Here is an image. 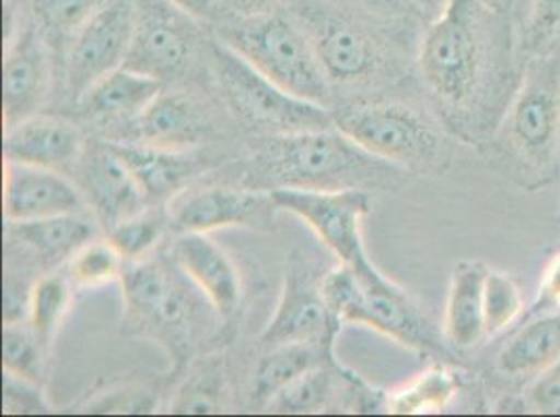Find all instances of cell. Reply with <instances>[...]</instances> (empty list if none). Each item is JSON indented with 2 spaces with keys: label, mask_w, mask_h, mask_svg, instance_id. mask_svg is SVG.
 I'll use <instances>...</instances> for the list:
<instances>
[{
  "label": "cell",
  "mask_w": 560,
  "mask_h": 417,
  "mask_svg": "<svg viewBox=\"0 0 560 417\" xmlns=\"http://www.w3.org/2000/svg\"><path fill=\"white\" fill-rule=\"evenodd\" d=\"M417 63L447 132L483 151L523 80L518 22L486 0H447L422 34Z\"/></svg>",
  "instance_id": "cell-1"
},
{
  "label": "cell",
  "mask_w": 560,
  "mask_h": 417,
  "mask_svg": "<svg viewBox=\"0 0 560 417\" xmlns=\"http://www.w3.org/2000/svg\"><path fill=\"white\" fill-rule=\"evenodd\" d=\"M406 169L383 162L337 128L277 134L236 167V186L254 190H348L397 188Z\"/></svg>",
  "instance_id": "cell-2"
},
{
  "label": "cell",
  "mask_w": 560,
  "mask_h": 417,
  "mask_svg": "<svg viewBox=\"0 0 560 417\" xmlns=\"http://www.w3.org/2000/svg\"><path fill=\"white\" fill-rule=\"evenodd\" d=\"M481 155L527 192L559 180L560 45L525 61L521 86Z\"/></svg>",
  "instance_id": "cell-3"
},
{
  "label": "cell",
  "mask_w": 560,
  "mask_h": 417,
  "mask_svg": "<svg viewBox=\"0 0 560 417\" xmlns=\"http://www.w3.org/2000/svg\"><path fill=\"white\" fill-rule=\"evenodd\" d=\"M323 295L341 324L369 325L412 350L450 355L444 332L404 288L374 267L369 253L327 272Z\"/></svg>",
  "instance_id": "cell-4"
},
{
  "label": "cell",
  "mask_w": 560,
  "mask_h": 417,
  "mask_svg": "<svg viewBox=\"0 0 560 417\" xmlns=\"http://www.w3.org/2000/svg\"><path fill=\"white\" fill-rule=\"evenodd\" d=\"M187 278L174 259L153 255L126 261L121 274V330L162 343L178 366L187 361L203 330L201 324L208 322V307L192 293Z\"/></svg>",
  "instance_id": "cell-5"
},
{
  "label": "cell",
  "mask_w": 560,
  "mask_h": 417,
  "mask_svg": "<svg viewBox=\"0 0 560 417\" xmlns=\"http://www.w3.org/2000/svg\"><path fill=\"white\" fill-rule=\"evenodd\" d=\"M218 40L236 50L282 91L328 107L327 71L310 36L289 9L229 15L218 22Z\"/></svg>",
  "instance_id": "cell-6"
},
{
  "label": "cell",
  "mask_w": 560,
  "mask_h": 417,
  "mask_svg": "<svg viewBox=\"0 0 560 417\" xmlns=\"http://www.w3.org/2000/svg\"><path fill=\"white\" fill-rule=\"evenodd\" d=\"M335 123L358 146L412 176H440L452 162L454 136L442 119L406 103L346 107Z\"/></svg>",
  "instance_id": "cell-7"
},
{
  "label": "cell",
  "mask_w": 560,
  "mask_h": 417,
  "mask_svg": "<svg viewBox=\"0 0 560 417\" xmlns=\"http://www.w3.org/2000/svg\"><path fill=\"white\" fill-rule=\"evenodd\" d=\"M284 9L304 27L330 82L360 84L399 70L396 52L378 27L337 0H293Z\"/></svg>",
  "instance_id": "cell-8"
},
{
  "label": "cell",
  "mask_w": 560,
  "mask_h": 417,
  "mask_svg": "<svg viewBox=\"0 0 560 417\" xmlns=\"http://www.w3.org/2000/svg\"><path fill=\"white\" fill-rule=\"evenodd\" d=\"M208 50L222 96L245 126L268 136L337 128L328 107L282 91L222 40H211Z\"/></svg>",
  "instance_id": "cell-9"
},
{
  "label": "cell",
  "mask_w": 560,
  "mask_h": 417,
  "mask_svg": "<svg viewBox=\"0 0 560 417\" xmlns=\"http://www.w3.org/2000/svg\"><path fill=\"white\" fill-rule=\"evenodd\" d=\"M287 259L280 301L259 341L268 348L287 343H310L332 353L343 324L330 313L325 301V274H320L318 267L300 251H293Z\"/></svg>",
  "instance_id": "cell-10"
},
{
  "label": "cell",
  "mask_w": 560,
  "mask_h": 417,
  "mask_svg": "<svg viewBox=\"0 0 560 417\" xmlns=\"http://www.w3.org/2000/svg\"><path fill=\"white\" fill-rule=\"evenodd\" d=\"M137 29L135 0H105L71 38L66 55V86L78 103L107 73L124 68Z\"/></svg>",
  "instance_id": "cell-11"
},
{
  "label": "cell",
  "mask_w": 560,
  "mask_h": 417,
  "mask_svg": "<svg viewBox=\"0 0 560 417\" xmlns=\"http://www.w3.org/2000/svg\"><path fill=\"white\" fill-rule=\"evenodd\" d=\"M137 29L124 68L172 80L183 75L201 45L199 20L172 0H135Z\"/></svg>",
  "instance_id": "cell-12"
},
{
  "label": "cell",
  "mask_w": 560,
  "mask_h": 417,
  "mask_svg": "<svg viewBox=\"0 0 560 417\" xmlns=\"http://www.w3.org/2000/svg\"><path fill=\"white\" fill-rule=\"evenodd\" d=\"M277 207L298 215L327 245L341 263H353L366 253L362 219L373 208L369 190H272Z\"/></svg>",
  "instance_id": "cell-13"
},
{
  "label": "cell",
  "mask_w": 560,
  "mask_h": 417,
  "mask_svg": "<svg viewBox=\"0 0 560 417\" xmlns=\"http://www.w3.org/2000/svg\"><path fill=\"white\" fill-rule=\"evenodd\" d=\"M174 233H203L220 228L275 230L277 203L272 192L245 186L187 188L167 205Z\"/></svg>",
  "instance_id": "cell-14"
},
{
  "label": "cell",
  "mask_w": 560,
  "mask_h": 417,
  "mask_svg": "<svg viewBox=\"0 0 560 417\" xmlns=\"http://www.w3.org/2000/svg\"><path fill=\"white\" fill-rule=\"evenodd\" d=\"M73 174L75 184L93 207L94 217L107 233L128 217L151 207L135 174L117 155L114 142L89 140Z\"/></svg>",
  "instance_id": "cell-15"
},
{
  "label": "cell",
  "mask_w": 560,
  "mask_h": 417,
  "mask_svg": "<svg viewBox=\"0 0 560 417\" xmlns=\"http://www.w3.org/2000/svg\"><path fill=\"white\" fill-rule=\"evenodd\" d=\"M84 194L61 171L4 162V217L32 222L55 215L82 213Z\"/></svg>",
  "instance_id": "cell-16"
},
{
  "label": "cell",
  "mask_w": 560,
  "mask_h": 417,
  "mask_svg": "<svg viewBox=\"0 0 560 417\" xmlns=\"http://www.w3.org/2000/svg\"><path fill=\"white\" fill-rule=\"evenodd\" d=\"M47 43L38 27L25 24L9 36L2 63V117L11 128L34 116L47 91Z\"/></svg>",
  "instance_id": "cell-17"
},
{
  "label": "cell",
  "mask_w": 560,
  "mask_h": 417,
  "mask_svg": "<svg viewBox=\"0 0 560 417\" xmlns=\"http://www.w3.org/2000/svg\"><path fill=\"white\" fill-rule=\"evenodd\" d=\"M117 155L135 174L149 205H167L206 174L210 159L195 148H167L140 142H116Z\"/></svg>",
  "instance_id": "cell-18"
},
{
  "label": "cell",
  "mask_w": 560,
  "mask_h": 417,
  "mask_svg": "<svg viewBox=\"0 0 560 417\" xmlns=\"http://www.w3.org/2000/svg\"><path fill=\"white\" fill-rule=\"evenodd\" d=\"M80 130L59 117L30 116L4 130V162L70 171L82 155Z\"/></svg>",
  "instance_id": "cell-19"
},
{
  "label": "cell",
  "mask_w": 560,
  "mask_h": 417,
  "mask_svg": "<svg viewBox=\"0 0 560 417\" xmlns=\"http://www.w3.org/2000/svg\"><path fill=\"white\" fill-rule=\"evenodd\" d=\"M172 259L203 293L222 320H231L241 302V278L233 259L208 234L180 233L172 245Z\"/></svg>",
  "instance_id": "cell-20"
},
{
  "label": "cell",
  "mask_w": 560,
  "mask_h": 417,
  "mask_svg": "<svg viewBox=\"0 0 560 417\" xmlns=\"http://www.w3.org/2000/svg\"><path fill=\"white\" fill-rule=\"evenodd\" d=\"M126 126V136L116 142H140L167 148H195L211 130L201 105L187 94L164 91Z\"/></svg>",
  "instance_id": "cell-21"
},
{
  "label": "cell",
  "mask_w": 560,
  "mask_h": 417,
  "mask_svg": "<svg viewBox=\"0 0 560 417\" xmlns=\"http://www.w3.org/2000/svg\"><path fill=\"white\" fill-rule=\"evenodd\" d=\"M486 278L488 267L479 261H460L454 267L442 332L447 347L456 353L479 347L488 336L483 309Z\"/></svg>",
  "instance_id": "cell-22"
},
{
  "label": "cell",
  "mask_w": 560,
  "mask_h": 417,
  "mask_svg": "<svg viewBox=\"0 0 560 417\" xmlns=\"http://www.w3.org/2000/svg\"><path fill=\"white\" fill-rule=\"evenodd\" d=\"M162 91V80L128 68H119L101 78L75 105L80 114L91 121L128 123L140 116Z\"/></svg>",
  "instance_id": "cell-23"
},
{
  "label": "cell",
  "mask_w": 560,
  "mask_h": 417,
  "mask_svg": "<svg viewBox=\"0 0 560 417\" xmlns=\"http://www.w3.org/2000/svg\"><path fill=\"white\" fill-rule=\"evenodd\" d=\"M9 236L27 249L43 267L55 270L94 240L96 228L82 213H68L32 222H9Z\"/></svg>",
  "instance_id": "cell-24"
},
{
  "label": "cell",
  "mask_w": 560,
  "mask_h": 417,
  "mask_svg": "<svg viewBox=\"0 0 560 417\" xmlns=\"http://www.w3.org/2000/svg\"><path fill=\"white\" fill-rule=\"evenodd\" d=\"M560 359V309L532 318L495 357L504 378H536Z\"/></svg>",
  "instance_id": "cell-25"
},
{
  "label": "cell",
  "mask_w": 560,
  "mask_h": 417,
  "mask_svg": "<svg viewBox=\"0 0 560 417\" xmlns=\"http://www.w3.org/2000/svg\"><path fill=\"white\" fill-rule=\"evenodd\" d=\"M337 364L335 353L310 343H287L270 347L257 364L254 403L266 407L277 394L314 368Z\"/></svg>",
  "instance_id": "cell-26"
},
{
  "label": "cell",
  "mask_w": 560,
  "mask_h": 417,
  "mask_svg": "<svg viewBox=\"0 0 560 417\" xmlns=\"http://www.w3.org/2000/svg\"><path fill=\"white\" fill-rule=\"evenodd\" d=\"M32 24L38 27L45 43L68 55L75 32L93 17L105 0H25Z\"/></svg>",
  "instance_id": "cell-27"
},
{
  "label": "cell",
  "mask_w": 560,
  "mask_h": 417,
  "mask_svg": "<svg viewBox=\"0 0 560 417\" xmlns=\"http://www.w3.org/2000/svg\"><path fill=\"white\" fill-rule=\"evenodd\" d=\"M458 393V378L444 366H435L387 396L385 409L397 416L442 412Z\"/></svg>",
  "instance_id": "cell-28"
},
{
  "label": "cell",
  "mask_w": 560,
  "mask_h": 417,
  "mask_svg": "<svg viewBox=\"0 0 560 417\" xmlns=\"http://www.w3.org/2000/svg\"><path fill=\"white\" fill-rule=\"evenodd\" d=\"M170 228L172 219L167 207L151 205L117 224L107 233V238L126 261H140L155 253Z\"/></svg>",
  "instance_id": "cell-29"
},
{
  "label": "cell",
  "mask_w": 560,
  "mask_h": 417,
  "mask_svg": "<svg viewBox=\"0 0 560 417\" xmlns=\"http://www.w3.org/2000/svg\"><path fill=\"white\" fill-rule=\"evenodd\" d=\"M339 364H328L300 376L282 389L266 407L272 414H316L323 412L337 391Z\"/></svg>",
  "instance_id": "cell-30"
},
{
  "label": "cell",
  "mask_w": 560,
  "mask_h": 417,
  "mask_svg": "<svg viewBox=\"0 0 560 417\" xmlns=\"http://www.w3.org/2000/svg\"><path fill=\"white\" fill-rule=\"evenodd\" d=\"M70 305V276L48 274L32 286L27 315H30V327L34 330L43 347L47 348L57 336V330L63 322Z\"/></svg>",
  "instance_id": "cell-31"
},
{
  "label": "cell",
  "mask_w": 560,
  "mask_h": 417,
  "mask_svg": "<svg viewBox=\"0 0 560 417\" xmlns=\"http://www.w3.org/2000/svg\"><path fill=\"white\" fill-rule=\"evenodd\" d=\"M126 259L112 245V240H91L68 261V276L73 286L101 288L121 279Z\"/></svg>",
  "instance_id": "cell-32"
},
{
  "label": "cell",
  "mask_w": 560,
  "mask_h": 417,
  "mask_svg": "<svg viewBox=\"0 0 560 417\" xmlns=\"http://www.w3.org/2000/svg\"><path fill=\"white\" fill-rule=\"evenodd\" d=\"M518 20V36L525 61L559 47L560 0H527Z\"/></svg>",
  "instance_id": "cell-33"
},
{
  "label": "cell",
  "mask_w": 560,
  "mask_h": 417,
  "mask_svg": "<svg viewBox=\"0 0 560 417\" xmlns=\"http://www.w3.org/2000/svg\"><path fill=\"white\" fill-rule=\"evenodd\" d=\"M43 343L32 327L9 322L2 330V366L4 373L38 384L43 376Z\"/></svg>",
  "instance_id": "cell-34"
},
{
  "label": "cell",
  "mask_w": 560,
  "mask_h": 417,
  "mask_svg": "<svg viewBox=\"0 0 560 417\" xmlns=\"http://www.w3.org/2000/svg\"><path fill=\"white\" fill-rule=\"evenodd\" d=\"M483 309H486V332L495 336L506 330L514 320L523 313V297L518 284L513 276L504 272L488 270L486 293H483Z\"/></svg>",
  "instance_id": "cell-35"
},
{
  "label": "cell",
  "mask_w": 560,
  "mask_h": 417,
  "mask_svg": "<svg viewBox=\"0 0 560 417\" xmlns=\"http://www.w3.org/2000/svg\"><path fill=\"white\" fill-rule=\"evenodd\" d=\"M218 371H206L199 378L187 382L183 393L172 405L174 414H215L220 412V391Z\"/></svg>",
  "instance_id": "cell-36"
},
{
  "label": "cell",
  "mask_w": 560,
  "mask_h": 417,
  "mask_svg": "<svg viewBox=\"0 0 560 417\" xmlns=\"http://www.w3.org/2000/svg\"><path fill=\"white\" fill-rule=\"evenodd\" d=\"M523 407L532 414L560 416V359L529 382L523 393Z\"/></svg>",
  "instance_id": "cell-37"
},
{
  "label": "cell",
  "mask_w": 560,
  "mask_h": 417,
  "mask_svg": "<svg viewBox=\"0 0 560 417\" xmlns=\"http://www.w3.org/2000/svg\"><path fill=\"white\" fill-rule=\"evenodd\" d=\"M2 412L4 414H47L48 405L45 396L38 391V384L4 373Z\"/></svg>",
  "instance_id": "cell-38"
},
{
  "label": "cell",
  "mask_w": 560,
  "mask_h": 417,
  "mask_svg": "<svg viewBox=\"0 0 560 417\" xmlns=\"http://www.w3.org/2000/svg\"><path fill=\"white\" fill-rule=\"evenodd\" d=\"M155 403L142 391H116L94 398L86 405L89 414H149Z\"/></svg>",
  "instance_id": "cell-39"
},
{
  "label": "cell",
  "mask_w": 560,
  "mask_h": 417,
  "mask_svg": "<svg viewBox=\"0 0 560 417\" xmlns=\"http://www.w3.org/2000/svg\"><path fill=\"white\" fill-rule=\"evenodd\" d=\"M555 309H560V251L550 259L539 284V295L525 320H532L536 315L555 311Z\"/></svg>",
  "instance_id": "cell-40"
},
{
  "label": "cell",
  "mask_w": 560,
  "mask_h": 417,
  "mask_svg": "<svg viewBox=\"0 0 560 417\" xmlns=\"http://www.w3.org/2000/svg\"><path fill=\"white\" fill-rule=\"evenodd\" d=\"M353 4L364 7L366 11L374 13L376 17H383L387 22H415L427 20L419 9L410 0H350Z\"/></svg>",
  "instance_id": "cell-41"
},
{
  "label": "cell",
  "mask_w": 560,
  "mask_h": 417,
  "mask_svg": "<svg viewBox=\"0 0 560 417\" xmlns=\"http://www.w3.org/2000/svg\"><path fill=\"white\" fill-rule=\"evenodd\" d=\"M176 7L197 17L199 22H210V20H224L229 17V11L224 7V0H172Z\"/></svg>",
  "instance_id": "cell-42"
},
{
  "label": "cell",
  "mask_w": 560,
  "mask_h": 417,
  "mask_svg": "<svg viewBox=\"0 0 560 417\" xmlns=\"http://www.w3.org/2000/svg\"><path fill=\"white\" fill-rule=\"evenodd\" d=\"M293 0H224L229 15H256L289 7Z\"/></svg>",
  "instance_id": "cell-43"
},
{
  "label": "cell",
  "mask_w": 560,
  "mask_h": 417,
  "mask_svg": "<svg viewBox=\"0 0 560 417\" xmlns=\"http://www.w3.org/2000/svg\"><path fill=\"white\" fill-rule=\"evenodd\" d=\"M527 0H486V4H490L493 11L506 15V17H514L516 22L521 20V7L525 4Z\"/></svg>",
  "instance_id": "cell-44"
},
{
  "label": "cell",
  "mask_w": 560,
  "mask_h": 417,
  "mask_svg": "<svg viewBox=\"0 0 560 417\" xmlns=\"http://www.w3.org/2000/svg\"><path fill=\"white\" fill-rule=\"evenodd\" d=\"M410 2L431 22V20H435L444 11L447 0H410Z\"/></svg>",
  "instance_id": "cell-45"
},
{
  "label": "cell",
  "mask_w": 560,
  "mask_h": 417,
  "mask_svg": "<svg viewBox=\"0 0 560 417\" xmlns=\"http://www.w3.org/2000/svg\"><path fill=\"white\" fill-rule=\"evenodd\" d=\"M559 45H560V43H559Z\"/></svg>",
  "instance_id": "cell-46"
}]
</instances>
